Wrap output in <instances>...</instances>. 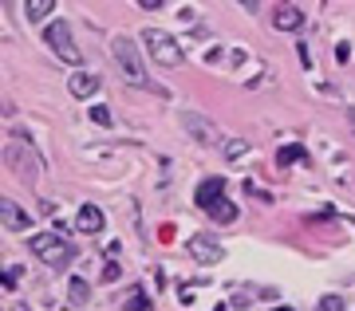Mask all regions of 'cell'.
I'll return each instance as SVG.
<instances>
[{"label": "cell", "mask_w": 355, "mask_h": 311, "mask_svg": "<svg viewBox=\"0 0 355 311\" xmlns=\"http://www.w3.org/2000/svg\"><path fill=\"white\" fill-rule=\"evenodd\" d=\"M193 201H198V209L209 213L217 224L237 221V205L225 197V177H205L202 186H198V193H193Z\"/></svg>", "instance_id": "obj_1"}, {"label": "cell", "mask_w": 355, "mask_h": 311, "mask_svg": "<svg viewBox=\"0 0 355 311\" xmlns=\"http://www.w3.org/2000/svg\"><path fill=\"white\" fill-rule=\"evenodd\" d=\"M111 55H114L119 75H123V83H130V87H150L146 67H142V51H139V44H135L130 36H114L111 39Z\"/></svg>", "instance_id": "obj_2"}, {"label": "cell", "mask_w": 355, "mask_h": 311, "mask_svg": "<svg viewBox=\"0 0 355 311\" xmlns=\"http://www.w3.org/2000/svg\"><path fill=\"white\" fill-rule=\"evenodd\" d=\"M28 245H32V252H36L40 260L48 264L51 272L67 268V264H71V256H76V245H71L64 233H36Z\"/></svg>", "instance_id": "obj_3"}, {"label": "cell", "mask_w": 355, "mask_h": 311, "mask_svg": "<svg viewBox=\"0 0 355 311\" xmlns=\"http://www.w3.org/2000/svg\"><path fill=\"white\" fill-rule=\"evenodd\" d=\"M142 44H146V51H150V60L158 63V67H178V63H182L178 39L170 36V32H162V28H146Z\"/></svg>", "instance_id": "obj_4"}, {"label": "cell", "mask_w": 355, "mask_h": 311, "mask_svg": "<svg viewBox=\"0 0 355 311\" xmlns=\"http://www.w3.org/2000/svg\"><path fill=\"white\" fill-rule=\"evenodd\" d=\"M44 39H48V48L64 63H79V48H76V39H71V24L67 20H51L44 28Z\"/></svg>", "instance_id": "obj_5"}, {"label": "cell", "mask_w": 355, "mask_h": 311, "mask_svg": "<svg viewBox=\"0 0 355 311\" xmlns=\"http://www.w3.org/2000/svg\"><path fill=\"white\" fill-rule=\"evenodd\" d=\"M182 126H186V134L198 142V146H225V138H221V130H217L205 114H198V111H186L182 114Z\"/></svg>", "instance_id": "obj_6"}, {"label": "cell", "mask_w": 355, "mask_h": 311, "mask_svg": "<svg viewBox=\"0 0 355 311\" xmlns=\"http://www.w3.org/2000/svg\"><path fill=\"white\" fill-rule=\"evenodd\" d=\"M4 154H8V166H12V170H20V174H28V177L40 174V162L32 158V146H28L24 138H8Z\"/></svg>", "instance_id": "obj_7"}, {"label": "cell", "mask_w": 355, "mask_h": 311, "mask_svg": "<svg viewBox=\"0 0 355 311\" xmlns=\"http://www.w3.org/2000/svg\"><path fill=\"white\" fill-rule=\"evenodd\" d=\"M190 256L198 264H217L221 256H225V249H221L214 237H190Z\"/></svg>", "instance_id": "obj_8"}, {"label": "cell", "mask_w": 355, "mask_h": 311, "mask_svg": "<svg viewBox=\"0 0 355 311\" xmlns=\"http://www.w3.org/2000/svg\"><path fill=\"white\" fill-rule=\"evenodd\" d=\"M300 24H304V8H296V4H277L272 8V28H280V32H300Z\"/></svg>", "instance_id": "obj_9"}, {"label": "cell", "mask_w": 355, "mask_h": 311, "mask_svg": "<svg viewBox=\"0 0 355 311\" xmlns=\"http://www.w3.org/2000/svg\"><path fill=\"white\" fill-rule=\"evenodd\" d=\"M0 217H4V229H8V233H28V224H32V217H28L16 201H4V205H0Z\"/></svg>", "instance_id": "obj_10"}, {"label": "cell", "mask_w": 355, "mask_h": 311, "mask_svg": "<svg viewBox=\"0 0 355 311\" xmlns=\"http://www.w3.org/2000/svg\"><path fill=\"white\" fill-rule=\"evenodd\" d=\"M67 91H71L76 99H91V95L99 91V75H91V71H76L71 79H67Z\"/></svg>", "instance_id": "obj_11"}, {"label": "cell", "mask_w": 355, "mask_h": 311, "mask_svg": "<svg viewBox=\"0 0 355 311\" xmlns=\"http://www.w3.org/2000/svg\"><path fill=\"white\" fill-rule=\"evenodd\" d=\"M76 224H79V233H103V213H99V205H79Z\"/></svg>", "instance_id": "obj_12"}, {"label": "cell", "mask_w": 355, "mask_h": 311, "mask_svg": "<svg viewBox=\"0 0 355 311\" xmlns=\"http://www.w3.org/2000/svg\"><path fill=\"white\" fill-rule=\"evenodd\" d=\"M51 8H55V0H28L24 16L28 20H44V16H51Z\"/></svg>", "instance_id": "obj_13"}, {"label": "cell", "mask_w": 355, "mask_h": 311, "mask_svg": "<svg viewBox=\"0 0 355 311\" xmlns=\"http://www.w3.org/2000/svg\"><path fill=\"white\" fill-rule=\"evenodd\" d=\"M300 158H304V146H280L277 166H292V162H300Z\"/></svg>", "instance_id": "obj_14"}, {"label": "cell", "mask_w": 355, "mask_h": 311, "mask_svg": "<svg viewBox=\"0 0 355 311\" xmlns=\"http://www.w3.org/2000/svg\"><path fill=\"white\" fill-rule=\"evenodd\" d=\"M87 296H91L87 280H71V303H87Z\"/></svg>", "instance_id": "obj_15"}, {"label": "cell", "mask_w": 355, "mask_h": 311, "mask_svg": "<svg viewBox=\"0 0 355 311\" xmlns=\"http://www.w3.org/2000/svg\"><path fill=\"white\" fill-rule=\"evenodd\" d=\"M221 154H225V158H241V154H245V142H241V138H225Z\"/></svg>", "instance_id": "obj_16"}, {"label": "cell", "mask_w": 355, "mask_h": 311, "mask_svg": "<svg viewBox=\"0 0 355 311\" xmlns=\"http://www.w3.org/2000/svg\"><path fill=\"white\" fill-rule=\"evenodd\" d=\"M123 311H146V296H142V292H130L127 303H123Z\"/></svg>", "instance_id": "obj_17"}, {"label": "cell", "mask_w": 355, "mask_h": 311, "mask_svg": "<svg viewBox=\"0 0 355 311\" xmlns=\"http://www.w3.org/2000/svg\"><path fill=\"white\" fill-rule=\"evenodd\" d=\"M316 311H343V299H340V296H324Z\"/></svg>", "instance_id": "obj_18"}, {"label": "cell", "mask_w": 355, "mask_h": 311, "mask_svg": "<svg viewBox=\"0 0 355 311\" xmlns=\"http://www.w3.org/2000/svg\"><path fill=\"white\" fill-rule=\"evenodd\" d=\"M20 272H24V268H16V264H8V268H4V287H8V292L16 287V280H20Z\"/></svg>", "instance_id": "obj_19"}, {"label": "cell", "mask_w": 355, "mask_h": 311, "mask_svg": "<svg viewBox=\"0 0 355 311\" xmlns=\"http://www.w3.org/2000/svg\"><path fill=\"white\" fill-rule=\"evenodd\" d=\"M91 118H95V123L99 126H111L114 118H111V111H107V107H91Z\"/></svg>", "instance_id": "obj_20"}, {"label": "cell", "mask_w": 355, "mask_h": 311, "mask_svg": "<svg viewBox=\"0 0 355 311\" xmlns=\"http://www.w3.org/2000/svg\"><path fill=\"white\" fill-rule=\"evenodd\" d=\"M103 280H107V284H111V280H119V264H107V268H103Z\"/></svg>", "instance_id": "obj_21"}, {"label": "cell", "mask_w": 355, "mask_h": 311, "mask_svg": "<svg viewBox=\"0 0 355 311\" xmlns=\"http://www.w3.org/2000/svg\"><path fill=\"white\" fill-rule=\"evenodd\" d=\"M272 311H292V308H272Z\"/></svg>", "instance_id": "obj_22"}]
</instances>
